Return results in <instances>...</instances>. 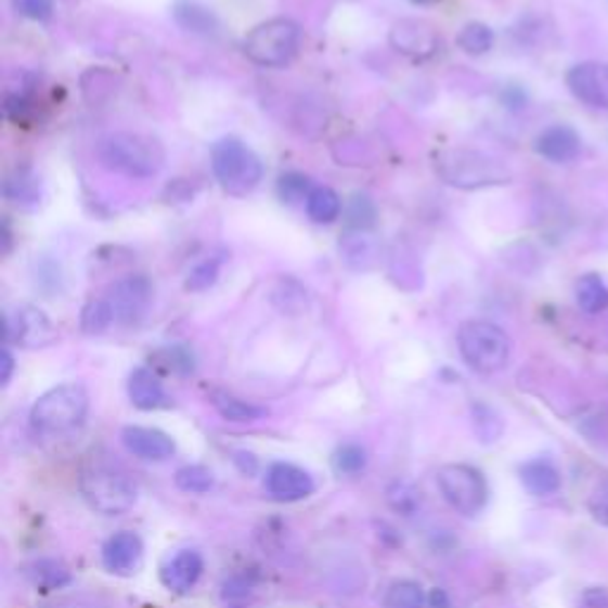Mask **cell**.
<instances>
[{
    "instance_id": "obj_12",
    "label": "cell",
    "mask_w": 608,
    "mask_h": 608,
    "mask_svg": "<svg viewBox=\"0 0 608 608\" xmlns=\"http://www.w3.org/2000/svg\"><path fill=\"white\" fill-rule=\"evenodd\" d=\"M264 486L276 502H302L316 490L314 478L305 468L285 462L269 466Z\"/></svg>"
},
{
    "instance_id": "obj_21",
    "label": "cell",
    "mask_w": 608,
    "mask_h": 608,
    "mask_svg": "<svg viewBox=\"0 0 608 608\" xmlns=\"http://www.w3.org/2000/svg\"><path fill=\"white\" fill-rule=\"evenodd\" d=\"M171 12L179 27L185 31L215 34L219 27L215 12L205 8L203 3H197V0H177Z\"/></svg>"
},
{
    "instance_id": "obj_4",
    "label": "cell",
    "mask_w": 608,
    "mask_h": 608,
    "mask_svg": "<svg viewBox=\"0 0 608 608\" xmlns=\"http://www.w3.org/2000/svg\"><path fill=\"white\" fill-rule=\"evenodd\" d=\"M458 352L476 374H497L512 357V340L492 321H466L456 333Z\"/></svg>"
},
{
    "instance_id": "obj_7",
    "label": "cell",
    "mask_w": 608,
    "mask_h": 608,
    "mask_svg": "<svg viewBox=\"0 0 608 608\" xmlns=\"http://www.w3.org/2000/svg\"><path fill=\"white\" fill-rule=\"evenodd\" d=\"M438 488L456 514L478 516L488 504V480L468 464H447L438 470Z\"/></svg>"
},
{
    "instance_id": "obj_13",
    "label": "cell",
    "mask_w": 608,
    "mask_h": 608,
    "mask_svg": "<svg viewBox=\"0 0 608 608\" xmlns=\"http://www.w3.org/2000/svg\"><path fill=\"white\" fill-rule=\"evenodd\" d=\"M121 442L133 456L145 458V462H165V458L173 456V452H177V444H173V440L165 430L145 426L124 428Z\"/></svg>"
},
{
    "instance_id": "obj_33",
    "label": "cell",
    "mask_w": 608,
    "mask_h": 608,
    "mask_svg": "<svg viewBox=\"0 0 608 608\" xmlns=\"http://www.w3.org/2000/svg\"><path fill=\"white\" fill-rule=\"evenodd\" d=\"M333 466L338 474L345 476H357L359 470H364L366 466V452L364 447L359 444H342L338 452L333 454Z\"/></svg>"
},
{
    "instance_id": "obj_8",
    "label": "cell",
    "mask_w": 608,
    "mask_h": 608,
    "mask_svg": "<svg viewBox=\"0 0 608 608\" xmlns=\"http://www.w3.org/2000/svg\"><path fill=\"white\" fill-rule=\"evenodd\" d=\"M440 177L456 189H482V185L502 183L508 173L492 163L490 157L470 151H450L436 157Z\"/></svg>"
},
{
    "instance_id": "obj_17",
    "label": "cell",
    "mask_w": 608,
    "mask_h": 608,
    "mask_svg": "<svg viewBox=\"0 0 608 608\" xmlns=\"http://www.w3.org/2000/svg\"><path fill=\"white\" fill-rule=\"evenodd\" d=\"M390 43L400 53H406L412 57H424L436 53L438 48V36L424 22L416 20H402L397 22L390 31Z\"/></svg>"
},
{
    "instance_id": "obj_32",
    "label": "cell",
    "mask_w": 608,
    "mask_h": 608,
    "mask_svg": "<svg viewBox=\"0 0 608 608\" xmlns=\"http://www.w3.org/2000/svg\"><path fill=\"white\" fill-rule=\"evenodd\" d=\"M376 205L368 195H354L350 207H347V223H350L352 229H371L376 223Z\"/></svg>"
},
{
    "instance_id": "obj_26",
    "label": "cell",
    "mask_w": 608,
    "mask_h": 608,
    "mask_svg": "<svg viewBox=\"0 0 608 608\" xmlns=\"http://www.w3.org/2000/svg\"><path fill=\"white\" fill-rule=\"evenodd\" d=\"M27 575L34 585L41 590H60L69 582V570L60 561H53V558H43V561L31 564Z\"/></svg>"
},
{
    "instance_id": "obj_2",
    "label": "cell",
    "mask_w": 608,
    "mask_h": 608,
    "mask_svg": "<svg viewBox=\"0 0 608 608\" xmlns=\"http://www.w3.org/2000/svg\"><path fill=\"white\" fill-rule=\"evenodd\" d=\"M98 159L109 171L131 179H153L165 167V145L145 133H109L98 145Z\"/></svg>"
},
{
    "instance_id": "obj_24",
    "label": "cell",
    "mask_w": 608,
    "mask_h": 608,
    "mask_svg": "<svg viewBox=\"0 0 608 608\" xmlns=\"http://www.w3.org/2000/svg\"><path fill=\"white\" fill-rule=\"evenodd\" d=\"M575 297L582 312L587 314H599L608 307V285L601 276L587 274L578 281Z\"/></svg>"
},
{
    "instance_id": "obj_40",
    "label": "cell",
    "mask_w": 608,
    "mask_h": 608,
    "mask_svg": "<svg viewBox=\"0 0 608 608\" xmlns=\"http://www.w3.org/2000/svg\"><path fill=\"white\" fill-rule=\"evenodd\" d=\"M412 3H426V0H412Z\"/></svg>"
},
{
    "instance_id": "obj_36",
    "label": "cell",
    "mask_w": 608,
    "mask_h": 608,
    "mask_svg": "<svg viewBox=\"0 0 608 608\" xmlns=\"http://www.w3.org/2000/svg\"><path fill=\"white\" fill-rule=\"evenodd\" d=\"M587 506H590L592 518L597 520V523L608 528V476L601 478L597 486H594Z\"/></svg>"
},
{
    "instance_id": "obj_39",
    "label": "cell",
    "mask_w": 608,
    "mask_h": 608,
    "mask_svg": "<svg viewBox=\"0 0 608 608\" xmlns=\"http://www.w3.org/2000/svg\"><path fill=\"white\" fill-rule=\"evenodd\" d=\"M12 371H15V359H12L8 347H3V352H0V383H3V386L10 383Z\"/></svg>"
},
{
    "instance_id": "obj_34",
    "label": "cell",
    "mask_w": 608,
    "mask_h": 608,
    "mask_svg": "<svg viewBox=\"0 0 608 608\" xmlns=\"http://www.w3.org/2000/svg\"><path fill=\"white\" fill-rule=\"evenodd\" d=\"M314 191V185L312 181H309L307 177H302V173H283V177L279 179V195H281V200L283 203H297V200H307L309 193Z\"/></svg>"
},
{
    "instance_id": "obj_25",
    "label": "cell",
    "mask_w": 608,
    "mask_h": 608,
    "mask_svg": "<svg viewBox=\"0 0 608 608\" xmlns=\"http://www.w3.org/2000/svg\"><path fill=\"white\" fill-rule=\"evenodd\" d=\"M386 608H424L426 606V592L414 580H397L388 587L386 597H383Z\"/></svg>"
},
{
    "instance_id": "obj_15",
    "label": "cell",
    "mask_w": 608,
    "mask_h": 608,
    "mask_svg": "<svg viewBox=\"0 0 608 608\" xmlns=\"http://www.w3.org/2000/svg\"><path fill=\"white\" fill-rule=\"evenodd\" d=\"M143 542L131 530H121L112 535L103 547V566L112 575H131L141 566Z\"/></svg>"
},
{
    "instance_id": "obj_5",
    "label": "cell",
    "mask_w": 608,
    "mask_h": 608,
    "mask_svg": "<svg viewBox=\"0 0 608 608\" xmlns=\"http://www.w3.org/2000/svg\"><path fill=\"white\" fill-rule=\"evenodd\" d=\"M212 171L219 185L229 195L243 197L253 193L264 177L262 159L241 139L227 135L212 145Z\"/></svg>"
},
{
    "instance_id": "obj_22",
    "label": "cell",
    "mask_w": 608,
    "mask_h": 608,
    "mask_svg": "<svg viewBox=\"0 0 608 608\" xmlns=\"http://www.w3.org/2000/svg\"><path fill=\"white\" fill-rule=\"evenodd\" d=\"M212 404L221 414V418L233 421V424H253V421L267 416V409L245 402V400H241V397L221 392V390L212 392Z\"/></svg>"
},
{
    "instance_id": "obj_3",
    "label": "cell",
    "mask_w": 608,
    "mask_h": 608,
    "mask_svg": "<svg viewBox=\"0 0 608 608\" xmlns=\"http://www.w3.org/2000/svg\"><path fill=\"white\" fill-rule=\"evenodd\" d=\"M89 414V392L79 383H65L34 402L29 424L43 438H62L77 430Z\"/></svg>"
},
{
    "instance_id": "obj_38",
    "label": "cell",
    "mask_w": 608,
    "mask_h": 608,
    "mask_svg": "<svg viewBox=\"0 0 608 608\" xmlns=\"http://www.w3.org/2000/svg\"><path fill=\"white\" fill-rule=\"evenodd\" d=\"M578 608H608V590H604V587L585 590Z\"/></svg>"
},
{
    "instance_id": "obj_6",
    "label": "cell",
    "mask_w": 608,
    "mask_h": 608,
    "mask_svg": "<svg viewBox=\"0 0 608 608\" xmlns=\"http://www.w3.org/2000/svg\"><path fill=\"white\" fill-rule=\"evenodd\" d=\"M302 43L300 24L288 17H276L257 24L245 36L243 51L247 60H253L259 67H285L297 55Z\"/></svg>"
},
{
    "instance_id": "obj_20",
    "label": "cell",
    "mask_w": 608,
    "mask_h": 608,
    "mask_svg": "<svg viewBox=\"0 0 608 608\" xmlns=\"http://www.w3.org/2000/svg\"><path fill=\"white\" fill-rule=\"evenodd\" d=\"M520 480L530 494L535 497H549L558 488H561V474L549 458H532L520 466Z\"/></svg>"
},
{
    "instance_id": "obj_11",
    "label": "cell",
    "mask_w": 608,
    "mask_h": 608,
    "mask_svg": "<svg viewBox=\"0 0 608 608\" xmlns=\"http://www.w3.org/2000/svg\"><path fill=\"white\" fill-rule=\"evenodd\" d=\"M566 83L580 103L608 109V65L606 62H580L566 74Z\"/></svg>"
},
{
    "instance_id": "obj_14",
    "label": "cell",
    "mask_w": 608,
    "mask_h": 608,
    "mask_svg": "<svg viewBox=\"0 0 608 608\" xmlns=\"http://www.w3.org/2000/svg\"><path fill=\"white\" fill-rule=\"evenodd\" d=\"M203 570H205V561L200 552L181 549L169 558L163 570H159V580H163V585L169 592L185 594L197 585V580L203 578Z\"/></svg>"
},
{
    "instance_id": "obj_18",
    "label": "cell",
    "mask_w": 608,
    "mask_h": 608,
    "mask_svg": "<svg viewBox=\"0 0 608 608\" xmlns=\"http://www.w3.org/2000/svg\"><path fill=\"white\" fill-rule=\"evenodd\" d=\"M129 400L141 412H155V409H165L171 404L163 380L157 378L153 368L145 366L135 368L129 376Z\"/></svg>"
},
{
    "instance_id": "obj_9",
    "label": "cell",
    "mask_w": 608,
    "mask_h": 608,
    "mask_svg": "<svg viewBox=\"0 0 608 608\" xmlns=\"http://www.w3.org/2000/svg\"><path fill=\"white\" fill-rule=\"evenodd\" d=\"M105 300L115 316V324H139L153 305V283L145 276L119 279L115 285H109Z\"/></svg>"
},
{
    "instance_id": "obj_31",
    "label": "cell",
    "mask_w": 608,
    "mask_h": 608,
    "mask_svg": "<svg viewBox=\"0 0 608 608\" xmlns=\"http://www.w3.org/2000/svg\"><path fill=\"white\" fill-rule=\"evenodd\" d=\"M221 264H223V257H207L205 262H200L191 271L189 281H185V288L193 290V293H200V290L212 288V285L219 279Z\"/></svg>"
},
{
    "instance_id": "obj_35",
    "label": "cell",
    "mask_w": 608,
    "mask_h": 608,
    "mask_svg": "<svg viewBox=\"0 0 608 608\" xmlns=\"http://www.w3.org/2000/svg\"><path fill=\"white\" fill-rule=\"evenodd\" d=\"M388 502L392 504V508L402 512L404 516L414 514V508L418 506V492L414 488H409L406 482H394L388 490Z\"/></svg>"
},
{
    "instance_id": "obj_16",
    "label": "cell",
    "mask_w": 608,
    "mask_h": 608,
    "mask_svg": "<svg viewBox=\"0 0 608 608\" xmlns=\"http://www.w3.org/2000/svg\"><path fill=\"white\" fill-rule=\"evenodd\" d=\"M582 141L575 129L566 127V124H554V127H547L535 141V151L549 159V163L564 165V163H573V159L580 155Z\"/></svg>"
},
{
    "instance_id": "obj_23",
    "label": "cell",
    "mask_w": 608,
    "mask_h": 608,
    "mask_svg": "<svg viewBox=\"0 0 608 608\" xmlns=\"http://www.w3.org/2000/svg\"><path fill=\"white\" fill-rule=\"evenodd\" d=\"M305 207L309 219L316 223H333L342 212V203L338 193L328 189V185H314V191L309 193V197L305 200Z\"/></svg>"
},
{
    "instance_id": "obj_19",
    "label": "cell",
    "mask_w": 608,
    "mask_h": 608,
    "mask_svg": "<svg viewBox=\"0 0 608 608\" xmlns=\"http://www.w3.org/2000/svg\"><path fill=\"white\" fill-rule=\"evenodd\" d=\"M3 195L8 203L22 209H31L41 203V179L29 167L15 169L3 183Z\"/></svg>"
},
{
    "instance_id": "obj_29",
    "label": "cell",
    "mask_w": 608,
    "mask_h": 608,
    "mask_svg": "<svg viewBox=\"0 0 608 608\" xmlns=\"http://www.w3.org/2000/svg\"><path fill=\"white\" fill-rule=\"evenodd\" d=\"M177 488L183 492H193V494H205L209 492V488L215 486L212 470H207L205 466H183L177 470Z\"/></svg>"
},
{
    "instance_id": "obj_28",
    "label": "cell",
    "mask_w": 608,
    "mask_h": 608,
    "mask_svg": "<svg viewBox=\"0 0 608 608\" xmlns=\"http://www.w3.org/2000/svg\"><path fill=\"white\" fill-rule=\"evenodd\" d=\"M112 324H115V316H112V309H109L105 297H95V300H91L89 305L83 307V312H81V328H83V333L101 335Z\"/></svg>"
},
{
    "instance_id": "obj_1",
    "label": "cell",
    "mask_w": 608,
    "mask_h": 608,
    "mask_svg": "<svg viewBox=\"0 0 608 608\" xmlns=\"http://www.w3.org/2000/svg\"><path fill=\"white\" fill-rule=\"evenodd\" d=\"M79 488L83 500L89 502L93 512L103 516H121L133 508L139 490L117 462L93 454L86 458L79 476Z\"/></svg>"
},
{
    "instance_id": "obj_27",
    "label": "cell",
    "mask_w": 608,
    "mask_h": 608,
    "mask_svg": "<svg viewBox=\"0 0 608 608\" xmlns=\"http://www.w3.org/2000/svg\"><path fill=\"white\" fill-rule=\"evenodd\" d=\"M458 48L468 55H486L494 46V31L482 22H470L462 29L456 39Z\"/></svg>"
},
{
    "instance_id": "obj_37",
    "label": "cell",
    "mask_w": 608,
    "mask_h": 608,
    "mask_svg": "<svg viewBox=\"0 0 608 608\" xmlns=\"http://www.w3.org/2000/svg\"><path fill=\"white\" fill-rule=\"evenodd\" d=\"M22 17L34 22H46L53 17V0H12Z\"/></svg>"
},
{
    "instance_id": "obj_10",
    "label": "cell",
    "mask_w": 608,
    "mask_h": 608,
    "mask_svg": "<svg viewBox=\"0 0 608 608\" xmlns=\"http://www.w3.org/2000/svg\"><path fill=\"white\" fill-rule=\"evenodd\" d=\"M57 340V331L41 309L17 307L12 314H5V342L20 347H46Z\"/></svg>"
},
{
    "instance_id": "obj_30",
    "label": "cell",
    "mask_w": 608,
    "mask_h": 608,
    "mask_svg": "<svg viewBox=\"0 0 608 608\" xmlns=\"http://www.w3.org/2000/svg\"><path fill=\"white\" fill-rule=\"evenodd\" d=\"M474 428L482 442H494V440H500L504 424H502L500 414L494 412L492 406L478 402V404H474Z\"/></svg>"
}]
</instances>
